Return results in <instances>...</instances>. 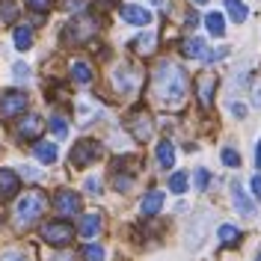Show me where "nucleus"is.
<instances>
[{"mask_svg": "<svg viewBox=\"0 0 261 261\" xmlns=\"http://www.w3.org/2000/svg\"><path fill=\"white\" fill-rule=\"evenodd\" d=\"M231 202H234V208L244 217H255V205H252V199L246 196V190L241 184H231Z\"/></svg>", "mask_w": 261, "mask_h": 261, "instance_id": "4468645a", "label": "nucleus"}, {"mask_svg": "<svg viewBox=\"0 0 261 261\" xmlns=\"http://www.w3.org/2000/svg\"><path fill=\"white\" fill-rule=\"evenodd\" d=\"M205 231H208V214H199L196 223L187 228V246H190V249H199L202 241H205Z\"/></svg>", "mask_w": 261, "mask_h": 261, "instance_id": "f8f14e48", "label": "nucleus"}, {"mask_svg": "<svg viewBox=\"0 0 261 261\" xmlns=\"http://www.w3.org/2000/svg\"><path fill=\"white\" fill-rule=\"evenodd\" d=\"M223 163L231 166V169H238V166H241V154H238L234 148H223Z\"/></svg>", "mask_w": 261, "mask_h": 261, "instance_id": "7c9ffc66", "label": "nucleus"}, {"mask_svg": "<svg viewBox=\"0 0 261 261\" xmlns=\"http://www.w3.org/2000/svg\"><path fill=\"white\" fill-rule=\"evenodd\" d=\"M42 238H45L50 246H68L71 238H74V228L68 226L65 220H54V223H45V226H42Z\"/></svg>", "mask_w": 261, "mask_h": 261, "instance_id": "39448f33", "label": "nucleus"}, {"mask_svg": "<svg viewBox=\"0 0 261 261\" xmlns=\"http://www.w3.org/2000/svg\"><path fill=\"white\" fill-rule=\"evenodd\" d=\"M98 113H101L98 101H92V98H81V101H77V122H81V125L92 122V119H95Z\"/></svg>", "mask_w": 261, "mask_h": 261, "instance_id": "f3484780", "label": "nucleus"}, {"mask_svg": "<svg viewBox=\"0 0 261 261\" xmlns=\"http://www.w3.org/2000/svg\"><path fill=\"white\" fill-rule=\"evenodd\" d=\"M130 184H134V178H128V175H116V187H119V190H130Z\"/></svg>", "mask_w": 261, "mask_h": 261, "instance_id": "4c0bfd02", "label": "nucleus"}, {"mask_svg": "<svg viewBox=\"0 0 261 261\" xmlns=\"http://www.w3.org/2000/svg\"><path fill=\"white\" fill-rule=\"evenodd\" d=\"M231 113L238 116V119H244V116H246V107H244V104H238V101H234V104H231Z\"/></svg>", "mask_w": 261, "mask_h": 261, "instance_id": "a19ab883", "label": "nucleus"}, {"mask_svg": "<svg viewBox=\"0 0 261 261\" xmlns=\"http://www.w3.org/2000/svg\"><path fill=\"white\" fill-rule=\"evenodd\" d=\"M54 261H71V255H60V258H54Z\"/></svg>", "mask_w": 261, "mask_h": 261, "instance_id": "c03bdc74", "label": "nucleus"}, {"mask_svg": "<svg viewBox=\"0 0 261 261\" xmlns=\"http://www.w3.org/2000/svg\"><path fill=\"white\" fill-rule=\"evenodd\" d=\"M42 211H45V196L39 193V190L24 193L15 202V220H18V226H30L33 220H39V217H42Z\"/></svg>", "mask_w": 261, "mask_h": 261, "instance_id": "f03ea898", "label": "nucleus"}, {"mask_svg": "<svg viewBox=\"0 0 261 261\" xmlns=\"http://www.w3.org/2000/svg\"><path fill=\"white\" fill-rule=\"evenodd\" d=\"M12 42H15L18 50H30V45H33L30 27H15V30H12Z\"/></svg>", "mask_w": 261, "mask_h": 261, "instance_id": "b1692460", "label": "nucleus"}, {"mask_svg": "<svg viewBox=\"0 0 261 261\" xmlns=\"http://www.w3.org/2000/svg\"><path fill=\"white\" fill-rule=\"evenodd\" d=\"M83 261H104V249L98 244H86L83 246Z\"/></svg>", "mask_w": 261, "mask_h": 261, "instance_id": "c85d7f7f", "label": "nucleus"}, {"mask_svg": "<svg viewBox=\"0 0 261 261\" xmlns=\"http://www.w3.org/2000/svg\"><path fill=\"white\" fill-rule=\"evenodd\" d=\"M122 18H125L128 24H137V27L151 24V12L143 9V6H134V3H125V6H122Z\"/></svg>", "mask_w": 261, "mask_h": 261, "instance_id": "ddd939ff", "label": "nucleus"}, {"mask_svg": "<svg viewBox=\"0 0 261 261\" xmlns=\"http://www.w3.org/2000/svg\"><path fill=\"white\" fill-rule=\"evenodd\" d=\"M223 3H226L228 18H231L234 24H244L246 15H249V9H246V3H244V0H223Z\"/></svg>", "mask_w": 261, "mask_h": 261, "instance_id": "412c9836", "label": "nucleus"}, {"mask_svg": "<svg viewBox=\"0 0 261 261\" xmlns=\"http://www.w3.org/2000/svg\"><path fill=\"white\" fill-rule=\"evenodd\" d=\"M158 163H161V169H169V166H175V148L172 143H158Z\"/></svg>", "mask_w": 261, "mask_h": 261, "instance_id": "4be33fe9", "label": "nucleus"}, {"mask_svg": "<svg viewBox=\"0 0 261 261\" xmlns=\"http://www.w3.org/2000/svg\"><path fill=\"white\" fill-rule=\"evenodd\" d=\"M54 208H57V214H63V217H74V214L81 211V196L74 193V190H57Z\"/></svg>", "mask_w": 261, "mask_h": 261, "instance_id": "423d86ee", "label": "nucleus"}, {"mask_svg": "<svg viewBox=\"0 0 261 261\" xmlns=\"http://www.w3.org/2000/svg\"><path fill=\"white\" fill-rule=\"evenodd\" d=\"M30 3V9H36V12H48L50 6H54V0H27Z\"/></svg>", "mask_w": 261, "mask_h": 261, "instance_id": "473e14b6", "label": "nucleus"}, {"mask_svg": "<svg viewBox=\"0 0 261 261\" xmlns=\"http://www.w3.org/2000/svg\"><path fill=\"white\" fill-rule=\"evenodd\" d=\"M36 158L42 163H54L57 161V146L54 143H36Z\"/></svg>", "mask_w": 261, "mask_h": 261, "instance_id": "393cba45", "label": "nucleus"}, {"mask_svg": "<svg viewBox=\"0 0 261 261\" xmlns=\"http://www.w3.org/2000/svg\"><path fill=\"white\" fill-rule=\"evenodd\" d=\"M154 45H158V36H154V33H143L140 39H134L130 48L137 50L140 57H148V54H154Z\"/></svg>", "mask_w": 261, "mask_h": 261, "instance_id": "aec40b11", "label": "nucleus"}, {"mask_svg": "<svg viewBox=\"0 0 261 261\" xmlns=\"http://www.w3.org/2000/svg\"><path fill=\"white\" fill-rule=\"evenodd\" d=\"M125 128L130 130V137H134L137 143H146V140H151V134H154V122H151L148 113L137 110V113H130L128 119H125Z\"/></svg>", "mask_w": 261, "mask_h": 261, "instance_id": "20e7f679", "label": "nucleus"}, {"mask_svg": "<svg viewBox=\"0 0 261 261\" xmlns=\"http://www.w3.org/2000/svg\"><path fill=\"white\" fill-rule=\"evenodd\" d=\"M113 89L119 92V95H130V92H137V86H140V71L134 68V65H128V63H122L119 68L113 71Z\"/></svg>", "mask_w": 261, "mask_h": 261, "instance_id": "7ed1b4c3", "label": "nucleus"}, {"mask_svg": "<svg viewBox=\"0 0 261 261\" xmlns=\"http://www.w3.org/2000/svg\"><path fill=\"white\" fill-rule=\"evenodd\" d=\"M252 107H261V77H255L252 83Z\"/></svg>", "mask_w": 261, "mask_h": 261, "instance_id": "f704fd0d", "label": "nucleus"}, {"mask_svg": "<svg viewBox=\"0 0 261 261\" xmlns=\"http://www.w3.org/2000/svg\"><path fill=\"white\" fill-rule=\"evenodd\" d=\"M169 190L181 196L184 190H187V175H184V172H175V175L169 178Z\"/></svg>", "mask_w": 261, "mask_h": 261, "instance_id": "c756f323", "label": "nucleus"}, {"mask_svg": "<svg viewBox=\"0 0 261 261\" xmlns=\"http://www.w3.org/2000/svg\"><path fill=\"white\" fill-rule=\"evenodd\" d=\"M39 130H42L39 116H24V119H18V125H15V137L30 143V140H39Z\"/></svg>", "mask_w": 261, "mask_h": 261, "instance_id": "9d476101", "label": "nucleus"}, {"mask_svg": "<svg viewBox=\"0 0 261 261\" xmlns=\"http://www.w3.org/2000/svg\"><path fill=\"white\" fill-rule=\"evenodd\" d=\"M83 6V0H68V9H81Z\"/></svg>", "mask_w": 261, "mask_h": 261, "instance_id": "37998d69", "label": "nucleus"}, {"mask_svg": "<svg viewBox=\"0 0 261 261\" xmlns=\"http://www.w3.org/2000/svg\"><path fill=\"white\" fill-rule=\"evenodd\" d=\"M50 130H54V137H68V122L60 113L50 116Z\"/></svg>", "mask_w": 261, "mask_h": 261, "instance_id": "cd10ccee", "label": "nucleus"}, {"mask_svg": "<svg viewBox=\"0 0 261 261\" xmlns=\"http://www.w3.org/2000/svg\"><path fill=\"white\" fill-rule=\"evenodd\" d=\"M0 261H30L24 252H15V249H9V252H3L0 255Z\"/></svg>", "mask_w": 261, "mask_h": 261, "instance_id": "72a5a7b5", "label": "nucleus"}, {"mask_svg": "<svg viewBox=\"0 0 261 261\" xmlns=\"http://www.w3.org/2000/svg\"><path fill=\"white\" fill-rule=\"evenodd\" d=\"M98 231H101V214L98 211H89L81 217V234L83 238H95Z\"/></svg>", "mask_w": 261, "mask_h": 261, "instance_id": "a211bd4d", "label": "nucleus"}, {"mask_svg": "<svg viewBox=\"0 0 261 261\" xmlns=\"http://www.w3.org/2000/svg\"><path fill=\"white\" fill-rule=\"evenodd\" d=\"M258 261H261V249H258Z\"/></svg>", "mask_w": 261, "mask_h": 261, "instance_id": "49530a36", "label": "nucleus"}, {"mask_svg": "<svg viewBox=\"0 0 261 261\" xmlns=\"http://www.w3.org/2000/svg\"><path fill=\"white\" fill-rule=\"evenodd\" d=\"M71 77H74L77 83H92L95 74H92V68H89L86 63H74L71 65Z\"/></svg>", "mask_w": 261, "mask_h": 261, "instance_id": "a878e982", "label": "nucleus"}, {"mask_svg": "<svg viewBox=\"0 0 261 261\" xmlns=\"http://www.w3.org/2000/svg\"><path fill=\"white\" fill-rule=\"evenodd\" d=\"M12 74H15L18 81H27V77H30V68L21 63V65H15V68H12Z\"/></svg>", "mask_w": 261, "mask_h": 261, "instance_id": "e433bc0d", "label": "nucleus"}, {"mask_svg": "<svg viewBox=\"0 0 261 261\" xmlns=\"http://www.w3.org/2000/svg\"><path fill=\"white\" fill-rule=\"evenodd\" d=\"M255 166H261V140H258V146H255Z\"/></svg>", "mask_w": 261, "mask_h": 261, "instance_id": "79ce46f5", "label": "nucleus"}, {"mask_svg": "<svg viewBox=\"0 0 261 261\" xmlns=\"http://www.w3.org/2000/svg\"><path fill=\"white\" fill-rule=\"evenodd\" d=\"M205 24H208V33H211V36H223V33H226V21H223L220 12H211V15L205 18Z\"/></svg>", "mask_w": 261, "mask_h": 261, "instance_id": "bb28decb", "label": "nucleus"}, {"mask_svg": "<svg viewBox=\"0 0 261 261\" xmlns=\"http://www.w3.org/2000/svg\"><path fill=\"white\" fill-rule=\"evenodd\" d=\"M92 33H95V24H92V21H71L68 30H65V39H71V42H83V39H89Z\"/></svg>", "mask_w": 261, "mask_h": 261, "instance_id": "2eb2a0df", "label": "nucleus"}, {"mask_svg": "<svg viewBox=\"0 0 261 261\" xmlns=\"http://www.w3.org/2000/svg\"><path fill=\"white\" fill-rule=\"evenodd\" d=\"M101 154V146H98L95 140H81L74 151H71V166H86V163H92Z\"/></svg>", "mask_w": 261, "mask_h": 261, "instance_id": "0eeeda50", "label": "nucleus"}, {"mask_svg": "<svg viewBox=\"0 0 261 261\" xmlns=\"http://www.w3.org/2000/svg\"><path fill=\"white\" fill-rule=\"evenodd\" d=\"M83 187H86V190H89L92 196H98V193H101V181H98L95 175H92V178H86V184H83Z\"/></svg>", "mask_w": 261, "mask_h": 261, "instance_id": "c9c22d12", "label": "nucleus"}, {"mask_svg": "<svg viewBox=\"0 0 261 261\" xmlns=\"http://www.w3.org/2000/svg\"><path fill=\"white\" fill-rule=\"evenodd\" d=\"M154 95L161 98L163 107H181L184 95H187V74L181 71L178 65L172 63H161L154 71Z\"/></svg>", "mask_w": 261, "mask_h": 261, "instance_id": "f257e3e1", "label": "nucleus"}, {"mask_svg": "<svg viewBox=\"0 0 261 261\" xmlns=\"http://www.w3.org/2000/svg\"><path fill=\"white\" fill-rule=\"evenodd\" d=\"M249 187H252V193H255V199L261 202V175H252V181H249Z\"/></svg>", "mask_w": 261, "mask_h": 261, "instance_id": "ea45409f", "label": "nucleus"}, {"mask_svg": "<svg viewBox=\"0 0 261 261\" xmlns=\"http://www.w3.org/2000/svg\"><path fill=\"white\" fill-rule=\"evenodd\" d=\"M223 57H226V48H217V50H208V54H205V60H208V63H214V60H223Z\"/></svg>", "mask_w": 261, "mask_h": 261, "instance_id": "58836bf2", "label": "nucleus"}, {"mask_svg": "<svg viewBox=\"0 0 261 261\" xmlns=\"http://www.w3.org/2000/svg\"><path fill=\"white\" fill-rule=\"evenodd\" d=\"M18 187H21V178L15 169H0V202L12 199L18 193Z\"/></svg>", "mask_w": 261, "mask_h": 261, "instance_id": "9b49d317", "label": "nucleus"}, {"mask_svg": "<svg viewBox=\"0 0 261 261\" xmlns=\"http://www.w3.org/2000/svg\"><path fill=\"white\" fill-rule=\"evenodd\" d=\"M193 3H199V6H202V3H208V0H193Z\"/></svg>", "mask_w": 261, "mask_h": 261, "instance_id": "a18cd8bd", "label": "nucleus"}, {"mask_svg": "<svg viewBox=\"0 0 261 261\" xmlns=\"http://www.w3.org/2000/svg\"><path fill=\"white\" fill-rule=\"evenodd\" d=\"M24 107H27V95H21V92H0V116H18L24 113Z\"/></svg>", "mask_w": 261, "mask_h": 261, "instance_id": "1a4fd4ad", "label": "nucleus"}, {"mask_svg": "<svg viewBox=\"0 0 261 261\" xmlns=\"http://www.w3.org/2000/svg\"><path fill=\"white\" fill-rule=\"evenodd\" d=\"M193 181H196V190H205V187H208V181H211L208 169H196V172H193Z\"/></svg>", "mask_w": 261, "mask_h": 261, "instance_id": "2f4dec72", "label": "nucleus"}, {"mask_svg": "<svg viewBox=\"0 0 261 261\" xmlns=\"http://www.w3.org/2000/svg\"><path fill=\"white\" fill-rule=\"evenodd\" d=\"M217 238H220V244H223V246H234L238 241H241V231H238V226L223 223V226L217 228Z\"/></svg>", "mask_w": 261, "mask_h": 261, "instance_id": "5701e85b", "label": "nucleus"}, {"mask_svg": "<svg viewBox=\"0 0 261 261\" xmlns=\"http://www.w3.org/2000/svg\"><path fill=\"white\" fill-rule=\"evenodd\" d=\"M161 208H163V190H148V193L143 196V205H140L143 217H154Z\"/></svg>", "mask_w": 261, "mask_h": 261, "instance_id": "dca6fc26", "label": "nucleus"}, {"mask_svg": "<svg viewBox=\"0 0 261 261\" xmlns=\"http://www.w3.org/2000/svg\"><path fill=\"white\" fill-rule=\"evenodd\" d=\"M214 89H217V74L205 71V74L196 77V95H199V104H202L205 110L214 104Z\"/></svg>", "mask_w": 261, "mask_h": 261, "instance_id": "6e6552de", "label": "nucleus"}, {"mask_svg": "<svg viewBox=\"0 0 261 261\" xmlns=\"http://www.w3.org/2000/svg\"><path fill=\"white\" fill-rule=\"evenodd\" d=\"M181 54H184V57H190V60H205L208 45H205V39H187V42L181 45Z\"/></svg>", "mask_w": 261, "mask_h": 261, "instance_id": "6ab92c4d", "label": "nucleus"}]
</instances>
